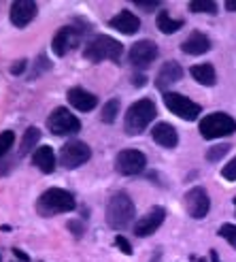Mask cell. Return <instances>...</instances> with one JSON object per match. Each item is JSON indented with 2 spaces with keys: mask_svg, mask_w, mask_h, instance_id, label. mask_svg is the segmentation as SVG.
Masks as SVG:
<instances>
[{
  "mask_svg": "<svg viewBox=\"0 0 236 262\" xmlns=\"http://www.w3.org/2000/svg\"><path fill=\"white\" fill-rule=\"evenodd\" d=\"M91 158V149L85 145L83 141L79 139H70L62 145V151H60V164L64 168H68V171H73V168H79L83 166L87 160Z\"/></svg>",
  "mask_w": 236,
  "mask_h": 262,
  "instance_id": "8",
  "label": "cell"
},
{
  "mask_svg": "<svg viewBox=\"0 0 236 262\" xmlns=\"http://www.w3.org/2000/svg\"><path fill=\"white\" fill-rule=\"evenodd\" d=\"M198 128H200L202 139L213 141V139L230 137L232 133H236V122L228 113H208L206 117H202Z\"/></svg>",
  "mask_w": 236,
  "mask_h": 262,
  "instance_id": "5",
  "label": "cell"
},
{
  "mask_svg": "<svg viewBox=\"0 0 236 262\" xmlns=\"http://www.w3.org/2000/svg\"><path fill=\"white\" fill-rule=\"evenodd\" d=\"M234 207H236V199H234Z\"/></svg>",
  "mask_w": 236,
  "mask_h": 262,
  "instance_id": "39",
  "label": "cell"
},
{
  "mask_svg": "<svg viewBox=\"0 0 236 262\" xmlns=\"http://www.w3.org/2000/svg\"><path fill=\"white\" fill-rule=\"evenodd\" d=\"M68 228H73L75 234H81V232H83V228L79 226V222H68Z\"/></svg>",
  "mask_w": 236,
  "mask_h": 262,
  "instance_id": "34",
  "label": "cell"
},
{
  "mask_svg": "<svg viewBox=\"0 0 236 262\" xmlns=\"http://www.w3.org/2000/svg\"><path fill=\"white\" fill-rule=\"evenodd\" d=\"M134 215H136L134 203H132V199H130L124 190L111 194V199L107 203V224L113 230L128 228L134 222Z\"/></svg>",
  "mask_w": 236,
  "mask_h": 262,
  "instance_id": "1",
  "label": "cell"
},
{
  "mask_svg": "<svg viewBox=\"0 0 236 262\" xmlns=\"http://www.w3.org/2000/svg\"><path fill=\"white\" fill-rule=\"evenodd\" d=\"M115 245L120 247V250H122L124 254H128V256L132 254V245H130V243H128V239H126V237H122V234H120V237H115Z\"/></svg>",
  "mask_w": 236,
  "mask_h": 262,
  "instance_id": "32",
  "label": "cell"
},
{
  "mask_svg": "<svg viewBox=\"0 0 236 262\" xmlns=\"http://www.w3.org/2000/svg\"><path fill=\"white\" fill-rule=\"evenodd\" d=\"M211 258H213V262H219V256H217L215 250H211Z\"/></svg>",
  "mask_w": 236,
  "mask_h": 262,
  "instance_id": "38",
  "label": "cell"
},
{
  "mask_svg": "<svg viewBox=\"0 0 236 262\" xmlns=\"http://www.w3.org/2000/svg\"><path fill=\"white\" fill-rule=\"evenodd\" d=\"M219 237H224L232 247H236V226L234 224H224L219 228Z\"/></svg>",
  "mask_w": 236,
  "mask_h": 262,
  "instance_id": "29",
  "label": "cell"
},
{
  "mask_svg": "<svg viewBox=\"0 0 236 262\" xmlns=\"http://www.w3.org/2000/svg\"><path fill=\"white\" fill-rule=\"evenodd\" d=\"M226 11H236V0H228V3H226Z\"/></svg>",
  "mask_w": 236,
  "mask_h": 262,
  "instance_id": "37",
  "label": "cell"
},
{
  "mask_svg": "<svg viewBox=\"0 0 236 262\" xmlns=\"http://www.w3.org/2000/svg\"><path fill=\"white\" fill-rule=\"evenodd\" d=\"M228 151H230V145H228V143H221V145H215V147H211L206 151V160L208 162H217V160L224 158Z\"/></svg>",
  "mask_w": 236,
  "mask_h": 262,
  "instance_id": "27",
  "label": "cell"
},
{
  "mask_svg": "<svg viewBox=\"0 0 236 262\" xmlns=\"http://www.w3.org/2000/svg\"><path fill=\"white\" fill-rule=\"evenodd\" d=\"M13 143H15V135H13V130H5V133H0V160H3L5 156L11 151Z\"/></svg>",
  "mask_w": 236,
  "mask_h": 262,
  "instance_id": "26",
  "label": "cell"
},
{
  "mask_svg": "<svg viewBox=\"0 0 236 262\" xmlns=\"http://www.w3.org/2000/svg\"><path fill=\"white\" fill-rule=\"evenodd\" d=\"M190 73H192V77L198 83H202V85H215V81H217V75H215V69L211 67V64H196V67H192L190 69Z\"/></svg>",
  "mask_w": 236,
  "mask_h": 262,
  "instance_id": "21",
  "label": "cell"
},
{
  "mask_svg": "<svg viewBox=\"0 0 236 262\" xmlns=\"http://www.w3.org/2000/svg\"><path fill=\"white\" fill-rule=\"evenodd\" d=\"M38 141H41V130L30 126L28 130L23 133V139H21V145H19V154L26 156L28 151H32L36 145H38Z\"/></svg>",
  "mask_w": 236,
  "mask_h": 262,
  "instance_id": "23",
  "label": "cell"
},
{
  "mask_svg": "<svg viewBox=\"0 0 236 262\" xmlns=\"http://www.w3.org/2000/svg\"><path fill=\"white\" fill-rule=\"evenodd\" d=\"M47 128H49V133L56 137H70L81 130V122H79L66 107H58L47 117Z\"/></svg>",
  "mask_w": 236,
  "mask_h": 262,
  "instance_id": "6",
  "label": "cell"
},
{
  "mask_svg": "<svg viewBox=\"0 0 236 262\" xmlns=\"http://www.w3.org/2000/svg\"><path fill=\"white\" fill-rule=\"evenodd\" d=\"M157 109L151 98H140L134 104H130V109L126 111V122H124V130L126 135L136 137L140 133H145L147 126L155 120Z\"/></svg>",
  "mask_w": 236,
  "mask_h": 262,
  "instance_id": "3",
  "label": "cell"
},
{
  "mask_svg": "<svg viewBox=\"0 0 236 262\" xmlns=\"http://www.w3.org/2000/svg\"><path fill=\"white\" fill-rule=\"evenodd\" d=\"M164 104L168 107L170 113H175L177 117H181V120H185V122L198 120V115L202 111L200 104H196L187 96L179 94V92H164Z\"/></svg>",
  "mask_w": 236,
  "mask_h": 262,
  "instance_id": "7",
  "label": "cell"
},
{
  "mask_svg": "<svg viewBox=\"0 0 236 262\" xmlns=\"http://www.w3.org/2000/svg\"><path fill=\"white\" fill-rule=\"evenodd\" d=\"M132 81H134V85H143V83H145L147 79H145V77H143L140 73H136V75L132 77Z\"/></svg>",
  "mask_w": 236,
  "mask_h": 262,
  "instance_id": "35",
  "label": "cell"
},
{
  "mask_svg": "<svg viewBox=\"0 0 236 262\" xmlns=\"http://www.w3.org/2000/svg\"><path fill=\"white\" fill-rule=\"evenodd\" d=\"M13 254H15V256H17L21 262H28V260H30V258H28V254H23L21 250H13Z\"/></svg>",
  "mask_w": 236,
  "mask_h": 262,
  "instance_id": "36",
  "label": "cell"
},
{
  "mask_svg": "<svg viewBox=\"0 0 236 262\" xmlns=\"http://www.w3.org/2000/svg\"><path fill=\"white\" fill-rule=\"evenodd\" d=\"M192 13H217V5L211 0H192L190 3Z\"/></svg>",
  "mask_w": 236,
  "mask_h": 262,
  "instance_id": "25",
  "label": "cell"
},
{
  "mask_svg": "<svg viewBox=\"0 0 236 262\" xmlns=\"http://www.w3.org/2000/svg\"><path fill=\"white\" fill-rule=\"evenodd\" d=\"M164 220H166L164 207L155 205L145 217H140L134 224V234H136V237H149V234H153L157 228L164 224Z\"/></svg>",
  "mask_w": 236,
  "mask_h": 262,
  "instance_id": "14",
  "label": "cell"
},
{
  "mask_svg": "<svg viewBox=\"0 0 236 262\" xmlns=\"http://www.w3.org/2000/svg\"><path fill=\"white\" fill-rule=\"evenodd\" d=\"M83 56H85L89 62H104V60L120 62L122 56H124V45H122L120 41H115L113 36L98 34V36H94V38H91V41L85 45Z\"/></svg>",
  "mask_w": 236,
  "mask_h": 262,
  "instance_id": "4",
  "label": "cell"
},
{
  "mask_svg": "<svg viewBox=\"0 0 236 262\" xmlns=\"http://www.w3.org/2000/svg\"><path fill=\"white\" fill-rule=\"evenodd\" d=\"M211 49V38H208L204 32H192L185 41L181 43V51L187 56H202Z\"/></svg>",
  "mask_w": 236,
  "mask_h": 262,
  "instance_id": "16",
  "label": "cell"
},
{
  "mask_svg": "<svg viewBox=\"0 0 236 262\" xmlns=\"http://www.w3.org/2000/svg\"><path fill=\"white\" fill-rule=\"evenodd\" d=\"M117 113H120V100L111 98L107 104H102V111H100V120L102 124H113Z\"/></svg>",
  "mask_w": 236,
  "mask_h": 262,
  "instance_id": "24",
  "label": "cell"
},
{
  "mask_svg": "<svg viewBox=\"0 0 236 262\" xmlns=\"http://www.w3.org/2000/svg\"><path fill=\"white\" fill-rule=\"evenodd\" d=\"M151 139H153L160 147H166V149L177 147V143H179L177 130L170 126V124H166V122H160V124H155V126H153V130H151Z\"/></svg>",
  "mask_w": 236,
  "mask_h": 262,
  "instance_id": "18",
  "label": "cell"
},
{
  "mask_svg": "<svg viewBox=\"0 0 236 262\" xmlns=\"http://www.w3.org/2000/svg\"><path fill=\"white\" fill-rule=\"evenodd\" d=\"M183 19H173L168 15V11H160L157 13V19H155V26H157V30L164 32V34H175L179 28H183Z\"/></svg>",
  "mask_w": 236,
  "mask_h": 262,
  "instance_id": "22",
  "label": "cell"
},
{
  "mask_svg": "<svg viewBox=\"0 0 236 262\" xmlns=\"http://www.w3.org/2000/svg\"><path fill=\"white\" fill-rule=\"evenodd\" d=\"M183 203H185V209L187 213L196 220H200L208 213V209H211V199H208V194L204 188H192L185 199H183Z\"/></svg>",
  "mask_w": 236,
  "mask_h": 262,
  "instance_id": "12",
  "label": "cell"
},
{
  "mask_svg": "<svg viewBox=\"0 0 236 262\" xmlns=\"http://www.w3.org/2000/svg\"><path fill=\"white\" fill-rule=\"evenodd\" d=\"M32 162L38 171H43L45 175H51L56 171V154L49 145H41L36 147L34 154H32Z\"/></svg>",
  "mask_w": 236,
  "mask_h": 262,
  "instance_id": "20",
  "label": "cell"
},
{
  "mask_svg": "<svg viewBox=\"0 0 236 262\" xmlns=\"http://www.w3.org/2000/svg\"><path fill=\"white\" fill-rule=\"evenodd\" d=\"M26 67H28V62H26V60H19V62H15V64L11 67V73H13V75H21Z\"/></svg>",
  "mask_w": 236,
  "mask_h": 262,
  "instance_id": "33",
  "label": "cell"
},
{
  "mask_svg": "<svg viewBox=\"0 0 236 262\" xmlns=\"http://www.w3.org/2000/svg\"><path fill=\"white\" fill-rule=\"evenodd\" d=\"M128 58H130V64H132L136 71L147 69L149 64L157 58V45L153 41H138V43H134L132 47H130Z\"/></svg>",
  "mask_w": 236,
  "mask_h": 262,
  "instance_id": "11",
  "label": "cell"
},
{
  "mask_svg": "<svg viewBox=\"0 0 236 262\" xmlns=\"http://www.w3.org/2000/svg\"><path fill=\"white\" fill-rule=\"evenodd\" d=\"M145 166H147V158L138 149H122L115 158V171L124 177L138 175L145 171Z\"/></svg>",
  "mask_w": 236,
  "mask_h": 262,
  "instance_id": "9",
  "label": "cell"
},
{
  "mask_svg": "<svg viewBox=\"0 0 236 262\" xmlns=\"http://www.w3.org/2000/svg\"><path fill=\"white\" fill-rule=\"evenodd\" d=\"M38 13V7L32 0H17V3L11 5V11H9V19L13 26L17 28H26Z\"/></svg>",
  "mask_w": 236,
  "mask_h": 262,
  "instance_id": "13",
  "label": "cell"
},
{
  "mask_svg": "<svg viewBox=\"0 0 236 262\" xmlns=\"http://www.w3.org/2000/svg\"><path fill=\"white\" fill-rule=\"evenodd\" d=\"M181 77H183L181 64L170 60V62H166L164 67L160 69V73H157V77H155V88H157V90H162V94H164V90L170 88L173 83H177Z\"/></svg>",
  "mask_w": 236,
  "mask_h": 262,
  "instance_id": "17",
  "label": "cell"
},
{
  "mask_svg": "<svg viewBox=\"0 0 236 262\" xmlns=\"http://www.w3.org/2000/svg\"><path fill=\"white\" fill-rule=\"evenodd\" d=\"M134 5L143 11H153V9L160 7V0H134Z\"/></svg>",
  "mask_w": 236,
  "mask_h": 262,
  "instance_id": "31",
  "label": "cell"
},
{
  "mask_svg": "<svg viewBox=\"0 0 236 262\" xmlns=\"http://www.w3.org/2000/svg\"><path fill=\"white\" fill-rule=\"evenodd\" d=\"M198 262H206V260H198Z\"/></svg>",
  "mask_w": 236,
  "mask_h": 262,
  "instance_id": "40",
  "label": "cell"
},
{
  "mask_svg": "<svg viewBox=\"0 0 236 262\" xmlns=\"http://www.w3.org/2000/svg\"><path fill=\"white\" fill-rule=\"evenodd\" d=\"M51 69V60L45 56V54H41L36 58V64H34V69H32V75H30V79H34V77H38V75H43V73H47Z\"/></svg>",
  "mask_w": 236,
  "mask_h": 262,
  "instance_id": "28",
  "label": "cell"
},
{
  "mask_svg": "<svg viewBox=\"0 0 236 262\" xmlns=\"http://www.w3.org/2000/svg\"><path fill=\"white\" fill-rule=\"evenodd\" d=\"M81 30L77 28V26H64V28H60L54 36V43H51V47H54V51L62 58L66 56L68 51H73L75 47H79V43H81Z\"/></svg>",
  "mask_w": 236,
  "mask_h": 262,
  "instance_id": "10",
  "label": "cell"
},
{
  "mask_svg": "<svg viewBox=\"0 0 236 262\" xmlns=\"http://www.w3.org/2000/svg\"><path fill=\"white\" fill-rule=\"evenodd\" d=\"M77 209V201L68 190L62 188H49L45 190L36 201V211L43 217H51L58 213H68Z\"/></svg>",
  "mask_w": 236,
  "mask_h": 262,
  "instance_id": "2",
  "label": "cell"
},
{
  "mask_svg": "<svg viewBox=\"0 0 236 262\" xmlns=\"http://www.w3.org/2000/svg\"><path fill=\"white\" fill-rule=\"evenodd\" d=\"M109 26H111V28H115V30H120L122 34H134L140 28V19L134 15V13H130V11H120L109 21Z\"/></svg>",
  "mask_w": 236,
  "mask_h": 262,
  "instance_id": "19",
  "label": "cell"
},
{
  "mask_svg": "<svg viewBox=\"0 0 236 262\" xmlns=\"http://www.w3.org/2000/svg\"><path fill=\"white\" fill-rule=\"evenodd\" d=\"M221 175H224V179H228V181H236V158H232V160L224 166Z\"/></svg>",
  "mask_w": 236,
  "mask_h": 262,
  "instance_id": "30",
  "label": "cell"
},
{
  "mask_svg": "<svg viewBox=\"0 0 236 262\" xmlns=\"http://www.w3.org/2000/svg\"><path fill=\"white\" fill-rule=\"evenodd\" d=\"M66 98H68V104H73L77 111H83V113L91 111L98 104V96L91 94V92H87V90H83V88H70Z\"/></svg>",
  "mask_w": 236,
  "mask_h": 262,
  "instance_id": "15",
  "label": "cell"
}]
</instances>
